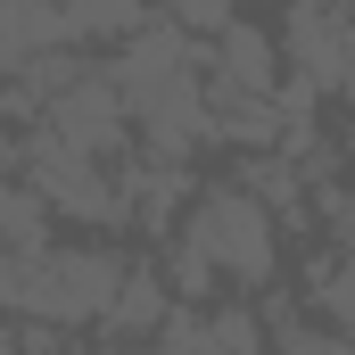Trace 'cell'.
<instances>
[{
    "label": "cell",
    "mask_w": 355,
    "mask_h": 355,
    "mask_svg": "<svg viewBox=\"0 0 355 355\" xmlns=\"http://www.w3.org/2000/svg\"><path fill=\"white\" fill-rule=\"evenodd\" d=\"M157 339H166V355H265L257 314H248V306H223V297L166 314V331H157Z\"/></svg>",
    "instance_id": "obj_5"
},
{
    "label": "cell",
    "mask_w": 355,
    "mask_h": 355,
    "mask_svg": "<svg viewBox=\"0 0 355 355\" xmlns=\"http://www.w3.org/2000/svg\"><path fill=\"white\" fill-rule=\"evenodd\" d=\"M207 83L215 91H240V99H281V42H272L265 25H248V17H232L215 42H207Z\"/></svg>",
    "instance_id": "obj_4"
},
{
    "label": "cell",
    "mask_w": 355,
    "mask_h": 355,
    "mask_svg": "<svg viewBox=\"0 0 355 355\" xmlns=\"http://www.w3.org/2000/svg\"><path fill=\"white\" fill-rule=\"evenodd\" d=\"M107 355H141V347H107Z\"/></svg>",
    "instance_id": "obj_12"
},
{
    "label": "cell",
    "mask_w": 355,
    "mask_h": 355,
    "mask_svg": "<svg viewBox=\"0 0 355 355\" xmlns=\"http://www.w3.org/2000/svg\"><path fill=\"white\" fill-rule=\"evenodd\" d=\"M124 272L132 265L116 248H33V257L0 265V306H17L25 322H50V331H99Z\"/></svg>",
    "instance_id": "obj_2"
},
{
    "label": "cell",
    "mask_w": 355,
    "mask_h": 355,
    "mask_svg": "<svg viewBox=\"0 0 355 355\" xmlns=\"http://www.w3.org/2000/svg\"><path fill=\"white\" fill-rule=\"evenodd\" d=\"M50 198L33 190V182H0V265L8 257H33V248H50Z\"/></svg>",
    "instance_id": "obj_8"
},
{
    "label": "cell",
    "mask_w": 355,
    "mask_h": 355,
    "mask_svg": "<svg viewBox=\"0 0 355 355\" xmlns=\"http://www.w3.org/2000/svg\"><path fill=\"white\" fill-rule=\"evenodd\" d=\"M166 314H174V306H166V272H157V265H132L99 331H107L116 347H141V339H157V331H166Z\"/></svg>",
    "instance_id": "obj_6"
},
{
    "label": "cell",
    "mask_w": 355,
    "mask_h": 355,
    "mask_svg": "<svg viewBox=\"0 0 355 355\" xmlns=\"http://www.w3.org/2000/svg\"><path fill=\"white\" fill-rule=\"evenodd\" d=\"M331 91H339V99L355 107V42H347V58H339V83H331Z\"/></svg>",
    "instance_id": "obj_11"
},
{
    "label": "cell",
    "mask_w": 355,
    "mask_h": 355,
    "mask_svg": "<svg viewBox=\"0 0 355 355\" xmlns=\"http://www.w3.org/2000/svg\"><path fill=\"white\" fill-rule=\"evenodd\" d=\"M157 8L174 17V25L190 33V42H215V33L232 25V0H157Z\"/></svg>",
    "instance_id": "obj_10"
},
{
    "label": "cell",
    "mask_w": 355,
    "mask_h": 355,
    "mask_svg": "<svg viewBox=\"0 0 355 355\" xmlns=\"http://www.w3.org/2000/svg\"><path fill=\"white\" fill-rule=\"evenodd\" d=\"M58 17H67V33H75V50H124L132 33H149L166 8H149V0H58Z\"/></svg>",
    "instance_id": "obj_7"
},
{
    "label": "cell",
    "mask_w": 355,
    "mask_h": 355,
    "mask_svg": "<svg viewBox=\"0 0 355 355\" xmlns=\"http://www.w3.org/2000/svg\"><path fill=\"white\" fill-rule=\"evenodd\" d=\"M33 132H50L58 149H75V157H124L132 149V107H124V91L107 67H83L75 83H58L42 99V116H33Z\"/></svg>",
    "instance_id": "obj_3"
},
{
    "label": "cell",
    "mask_w": 355,
    "mask_h": 355,
    "mask_svg": "<svg viewBox=\"0 0 355 355\" xmlns=\"http://www.w3.org/2000/svg\"><path fill=\"white\" fill-rule=\"evenodd\" d=\"M272 265H281V215H272L248 182H207V190L182 207V223H174V281L198 306H207L223 281H240V289L272 281Z\"/></svg>",
    "instance_id": "obj_1"
},
{
    "label": "cell",
    "mask_w": 355,
    "mask_h": 355,
    "mask_svg": "<svg viewBox=\"0 0 355 355\" xmlns=\"http://www.w3.org/2000/svg\"><path fill=\"white\" fill-rule=\"evenodd\" d=\"M272 355H355V331H314V322H281Z\"/></svg>",
    "instance_id": "obj_9"
}]
</instances>
